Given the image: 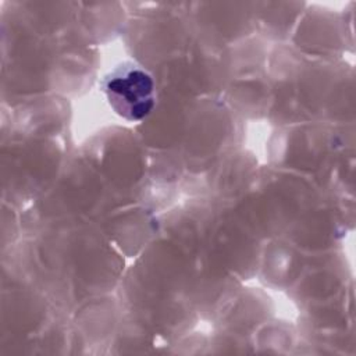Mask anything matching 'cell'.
<instances>
[{
  "label": "cell",
  "mask_w": 356,
  "mask_h": 356,
  "mask_svg": "<svg viewBox=\"0 0 356 356\" xmlns=\"http://www.w3.org/2000/svg\"><path fill=\"white\" fill-rule=\"evenodd\" d=\"M103 90L117 114L128 121L143 120L156 103L152 76L135 65L114 70L104 78Z\"/></svg>",
  "instance_id": "cell-1"
}]
</instances>
